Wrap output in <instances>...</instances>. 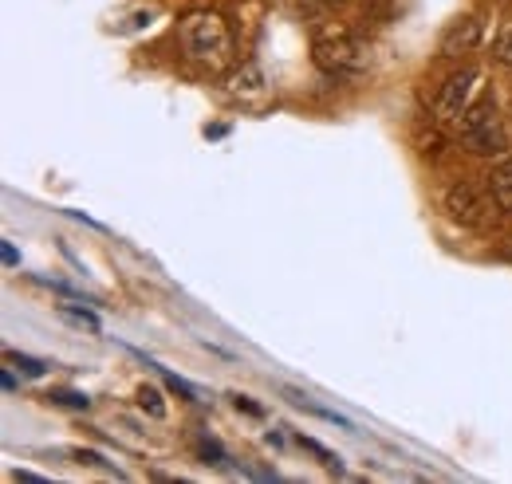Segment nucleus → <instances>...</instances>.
Instances as JSON below:
<instances>
[{
    "label": "nucleus",
    "mask_w": 512,
    "mask_h": 484,
    "mask_svg": "<svg viewBox=\"0 0 512 484\" xmlns=\"http://www.w3.org/2000/svg\"><path fill=\"white\" fill-rule=\"evenodd\" d=\"M60 311H64V315L71 319V323H83L87 331H99V319H95L91 311H75V307H60Z\"/></svg>",
    "instance_id": "13"
},
{
    "label": "nucleus",
    "mask_w": 512,
    "mask_h": 484,
    "mask_svg": "<svg viewBox=\"0 0 512 484\" xmlns=\"http://www.w3.org/2000/svg\"><path fill=\"white\" fill-rule=\"evenodd\" d=\"M446 209L453 221H461V225H473V229H485L489 225V217H493V209L469 189V185H449L446 189Z\"/></svg>",
    "instance_id": "5"
},
{
    "label": "nucleus",
    "mask_w": 512,
    "mask_h": 484,
    "mask_svg": "<svg viewBox=\"0 0 512 484\" xmlns=\"http://www.w3.org/2000/svg\"><path fill=\"white\" fill-rule=\"evenodd\" d=\"M138 402H142V410H150L154 418H162V414H166V406H162V398H158V390H154V386H142V390H138Z\"/></svg>",
    "instance_id": "10"
},
{
    "label": "nucleus",
    "mask_w": 512,
    "mask_h": 484,
    "mask_svg": "<svg viewBox=\"0 0 512 484\" xmlns=\"http://www.w3.org/2000/svg\"><path fill=\"white\" fill-rule=\"evenodd\" d=\"M178 36H182V48L193 63L209 67V71H221L225 63L233 60V36H229V24L217 16V12H190L182 24H178Z\"/></svg>",
    "instance_id": "2"
},
{
    "label": "nucleus",
    "mask_w": 512,
    "mask_h": 484,
    "mask_svg": "<svg viewBox=\"0 0 512 484\" xmlns=\"http://www.w3.org/2000/svg\"><path fill=\"white\" fill-rule=\"evenodd\" d=\"M312 56H316L323 75H331V79H359L371 71V44L363 36H355L351 28H339V24H323L316 32Z\"/></svg>",
    "instance_id": "1"
},
{
    "label": "nucleus",
    "mask_w": 512,
    "mask_h": 484,
    "mask_svg": "<svg viewBox=\"0 0 512 484\" xmlns=\"http://www.w3.org/2000/svg\"><path fill=\"white\" fill-rule=\"evenodd\" d=\"M477 44H481V20H477V16H461V20L449 24L446 36H442V56H446V60H461V56H469Z\"/></svg>",
    "instance_id": "6"
},
{
    "label": "nucleus",
    "mask_w": 512,
    "mask_h": 484,
    "mask_svg": "<svg viewBox=\"0 0 512 484\" xmlns=\"http://www.w3.org/2000/svg\"><path fill=\"white\" fill-rule=\"evenodd\" d=\"M304 4V12H312V16H331V12H339L347 0H300Z\"/></svg>",
    "instance_id": "11"
},
{
    "label": "nucleus",
    "mask_w": 512,
    "mask_h": 484,
    "mask_svg": "<svg viewBox=\"0 0 512 484\" xmlns=\"http://www.w3.org/2000/svg\"><path fill=\"white\" fill-rule=\"evenodd\" d=\"M493 60L505 63V67H512V24L497 32V40H493Z\"/></svg>",
    "instance_id": "9"
},
{
    "label": "nucleus",
    "mask_w": 512,
    "mask_h": 484,
    "mask_svg": "<svg viewBox=\"0 0 512 484\" xmlns=\"http://www.w3.org/2000/svg\"><path fill=\"white\" fill-rule=\"evenodd\" d=\"M8 363L20 366L24 374H32V378H40L44 374V363H36V359H28V355H16V351H8Z\"/></svg>",
    "instance_id": "12"
},
{
    "label": "nucleus",
    "mask_w": 512,
    "mask_h": 484,
    "mask_svg": "<svg viewBox=\"0 0 512 484\" xmlns=\"http://www.w3.org/2000/svg\"><path fill=\"white\" fill-rule=\"evenodd\" d=\"M52 402H60V406H75V410H87V398H79V394H67V390L52 394Z\"/></svg>",
    "instance_id": "14"
},
{
    "label": "nucleus",
    "mask_w": 512,
    "mask_h": 484,
    "mask_svg": "<svg viewBox=\"0 0 512 484\" xmlns=\"http://www.w3.org/2000/svg\"><path fill=\"white\" fill-rule=\"evenodd\" d=\"M457 142L469 154H509V130L497 111V99H477L461 119H457Z\"/></svg>",
    "instance_id": "3"
},
{
    "label": "nucleus",
    "mask_w": 512,
    "mask_h": 484,
    "mask_svg": "<svg viewBox=\"0 0 512 484\" xmlns=\"http://www.w3.org/2000/svg\"><path fill=\"white\" fill-rule=\"evenodd\" d=\"M233 402H237V410H245V414H253V418H260V414H264V410H260L256 402H249V398H233Z\"/></svg>",
    "instance_id": "15"
},
{
    "label": "nucleus",
    "mask_w": 512,
    "mask_h": 484,
    "mask_svg": "<svg viewBox=\"0 0 512 484\" xmlns=\"http://www.w3.org/2000/svg\"><path fill=\"white\" fill-rule=\"evenodd\" d=\"M489 193H493V201H497L505 213H512V158L501 162V166L489 174Z\"/></svg>",
    "instance_id": "7"
},
{
    "label": "nucleus",
    "mask_w": 512,
    "mask_h": 484,
    "mask_svg": "<svg viewBox=\"0 0 512 484\" xmlns=\"http://www.w3.org/2000/svg\"><path fill=\"white\" fill-rule=\"evenodd\" d=\"M233 95H237V99H260V95H264V75H260L256 67H241V71L233 75Z\"/></svg>",
    "instance_id": "8"
},
{
    "label": "nucleus",
    "mask_w": 512,
    "mask_h": 484,
    "mask_svg": "<svg viewBox=\"0 0 512 484\" xmlns=\"http://www.w3.org/2000/svg\"><path fill=\"white\" fill-rule=\"evenodd\" d=\"M477 79H481V71H477V67H465V71L449 75L446 87H442V95H438V119L453 122L473 107L469 99H473V91H477Z\"/></svg>",
    "instance_id": "4"
}]
</instances>
